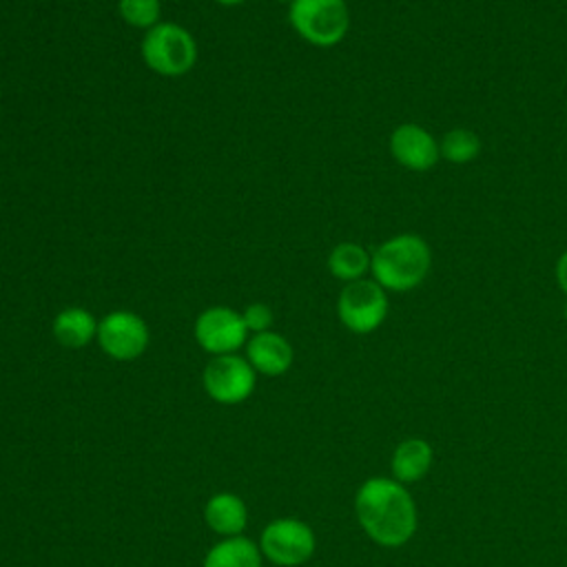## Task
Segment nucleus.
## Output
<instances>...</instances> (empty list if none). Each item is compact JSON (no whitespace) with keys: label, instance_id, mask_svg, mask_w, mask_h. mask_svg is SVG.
<instances>
[{"label":"nucleus","instance_id":"12","mask_svg":"<svg viewBox=\"0 0 567 567\" xmlns=\"http://www.w3.org/2000/svg\"><path fill=\"white\" fill-rule=\"evenodd\" d=\"M204 520L221 538L241 536L248 525V509L237 494L217 492L204 505Z\"/></svg>","mask_w":567,"mask_h":567},{"label":"nucleus","instance_id":"5","mask_svg":"<svg viewBox=\"0 0 567 567\" xmlns=\"http://www.w3.org/2000/svg\"><path fill=\"white\" fill-rule=\"evenodd\" d=\"M388 292L374 279H359L343 286L337 299L339 321L354 334L374 332L388 317Z\"/></svg>","mask_w":567,"mask_h":567},{"label":"nucleus","instance_id":"22","mask_svg":"<svg viewBox=\"0 0 567 567\" xmlns=\"http://www.w3.org/2000/svg\"><path fill=\"white\" fill-rule=\"evenodd\" d=\"M277 2H292V0H277Z\"/></svg>","mask_w":567,"mask_h":567},{"label":"nucleus","instance_id":"20","mask_svg":"<svg viewBox=\"0 0 567 567\" xmlns=\"http://www.w3.org/2000/svg\"><path fill=\"white\" fill-rule=\"evenodd\" d=\"M556 279H558L560 290L567 295V250L558 257V264H556Z\"/></svg>","mask_w":567,"mask_h":567},{"label":"nucleus","instance_id":"11","mask_svg":"<svg viewBox=\"0 0 567 567\" xmlns=\"http://www.w3.org/2000/svg\"><path fill=\"white\" fill-rule=\"evenodd\" d=\"M246 359L257 374L281 377L290 370L295 352L290 341L284 334L275 330H266V332L252 334L246 341Z\"/></svg>","mask_w":567,"mask_h":567},{"label":"nucleus","instance_id":"17","mask_svg":"<svg viewBox=\"0 0 567 567\" xmlns=\"http://www.w3.org/2000/svg\"><path fill=\"white\" fill-rule=\"evenodd\" d=\"M441 157L452 164H467L478 157L481 140L470 128H450L439 142Z\"/></svg>","mask_w":567,"mask_h":567},{"label":"nucleus","instance_id":"23","mask_svg":"<svg viewBox=\"0 0 567 567\" xmlns=\"http://www.w3.org/2000/svg\"><path fill=\"white\" fill-rule=\"evenodd\" d=\"M0 97H2V86H0Z\"/></svg>","mask_w":567,"mask_h":567},{"label":"nucleus","instance_id":"19","mask_svg":"<svg viewBox=\"0 0 567 567\" xmlns=\"http://www.w3.org/2000/svg\"><path fill=\"white\" fill-rule=\"evenodd\" d=\"M241 317H244V323H246L248 332H252V334L270 330V326H272V321H275L272 308H270L268 303H261V301L248 303V306L241 310Z\"/></svg>","mask_w":567,"mask_h":567},{"label":"nucleus","instance_id":"21","mask_svg":"<svg viewBox=\"0 0 567 567\" xmlns=\"http://www.w3.org/2000/svg\"><path fill=\"white\" fill-rule=\"evenodd\" d=\"M217 4H224V7H235V4H241L244 0H215Z\"/></svg>","mask_w":567,"mask_h":567},{"label":"nucleus","instance_id":"4","mask_svg":"<svg viewBox=\"0 0 567 567\" xmlns=\"http://www.w3.org/2000/svg\"><path fill=\"white\" fill-rule=\"evenodd\" d=\"M288 22L308 44L328 49L346 38L350 9L346 0H292Z\"/></svg>","mask_w":567,"mask_h":567},{"label":"nucleus","instance_id":"15","mask_svg":"<svg viewBox=\"0 0 567 567\" xmlns=\"http://www.w3.org/2000/svg\"><path fill=\"white\" fill-rule=\"evenodd\" d=\"M204 567H261V549L246 536L221 538L206 551Z\"/></svg>","mask_w":567,"mask_h":567},{"label":"nucleus","instance_id":"10","mask_svg":"<svg viewBox=\"0 0 567 567\" xmlns=\"http://www.w3.org/2000/svg\"><path fill=\"white\" fill-rule=\"evenodd\" d=\"M392 157L408 171H430L439 159V142L430 131L419 124H401L390 135Z\"/></svg>","mask_w":567,"mask_h":567},{"label":"nucleus","instance_id":"13","mask_svg":"<svg viewBox=\"0 0 567 567\" xmlns=\"http://www.w3.org/2000/svg\"><path fill=\"white\" fill-rule=\"evenodd\" d=\"M97 323L100 321L93 317V312L80 306H71L55 315L51 330L60 346L78 350L89 346L97 337Z\"/></svg>","mask_w":567,"mask_h":567},{"label":"nucleus","instance_id":"9","mask_svg":"<svg viewBox=\"0 0 567 567\" xmlns=\"http://www.w3.org/2000/svg\"><path fill=\"white\" fill-rule=\"evenodd\" d=\"M193 334L197 346L213 354H235L248 341V328L241 312L228 306H210L197 315Z\"/></svg>","mask_w":567,"mask_h":567},{"label":"nucleus","instance_id":"6","mask_svg":"<svg viewBox=\"0 0 567 567\" xmlns=\"http://www.w3.org/2000/svg\"><path fill=\"white\" fill-rule=\"evenodd\" d=\"M317 538L308 523L299 518H275L259 536L261 556L277 567H299L315 554Z\"/></svg>","mask_w":567,"mask_h":567},{"label":"nucleus","instance_id":"3","mask_svg":"<svg viewBox=\"0 0 567 567\" xmlns=\"http://www.w3.org/2000/svg\"><path fill=\"white\" fill-rule=\"evenodd\" d=\"M144 64L164 78H179L197 62V42L177 22H157L142 38Z\"/></svg>","mask_w":567,"mask_h":567},{"label":"nucleus","instance_id":"1","mask_svg":"<svg viewBox=\"0 0 567 567\" xmlns=\"http://www.w3.org/2000/svg\"><path fill=\"white\" fill-rule=\"evenodd\" d=\"M354 514L368 538L381 547H401L416 532V505L403 483L385 476L363 481Z\"/></svg>","mask_w":567,"mask_h":567},{"label":"nucleus","instance_id":"2","mask_svg":"<svg viewBox=\"0 0 567 567\" xmlns=\"http://www.w3.org/2000/svg\"><path fill=\"white\" fill-rule=\"evenodd\" d=\"M432 252L423 237L403 233L385 239L374 252L370 272L372 279L392 292L416 288L430 272Z\"/></svg>","mask_w":567,"mask_h":567},{"label":"nucleus","instance_id":"14","mask_svg":"<svg viewBox=\"0 0 567 567\" xmlns=\"http://www.w3.org/2000/svg\"><path fill=\"white\" fill-rule=\"evenodd\" d=\"M432 447L425 439H405L392 454V476L399 483H416L432 467Z\"/></svg>","mask_w":567,"mask_h":567},{"label":"nucleus","instance_id":"16","mask_svg":"<svg viewBox=\"0 0 567 567\" xmlns=\"http://www.w3.org/2000/svg\"><path fill=\"white\" fill-rule=\"evenodd\" d=\"M372 255L354 241L337 244L328 255V270L339 281H359L370 272Z\"/></svg>","mask_w":567,"mask_h":567},{"label":"nucleus","instance_id":"7","mask_svg":"<svg viewBox=\"0 0 567 567\" xmlns=\"http://www.w3.org/2000/svg\"><path fill=\"white\" fill-rule=\"evenodd\" d=\"M206 394L221 405H237L246 401L257 383V372L246 357L219 354L213 357L202 372Z\"/></svg>","mask_w":567,"mask_h":567},{"label":"nucleus","instance_id":"8","mask_svg":"<svg viewBox=\"0 0 567 567\" xmlns=\"http://www.w3.org/2000/svg\"><path fill=\"white\" fill-rule=\"evenodd\" d=\"M97 346L115 361H133L148 348L151 332L146 321L131 310H113L97 323Z\"/></svg>","mask_w":567,"mask_h":567},{"label":"nucleus","instance_id":"18","mask_svg":"<svg viewBox=\"0 0 567 567\" xmlns=\"http://www.w3.org/2000/svg\"><path fill=\"white\" fill-rule=\"evenodd\" d=\"M117 11L128 27L148 31L159 22L162 2L159 0H117Z\"/></svg>","mask_w":567,"mask_h":567}]
</instances>
